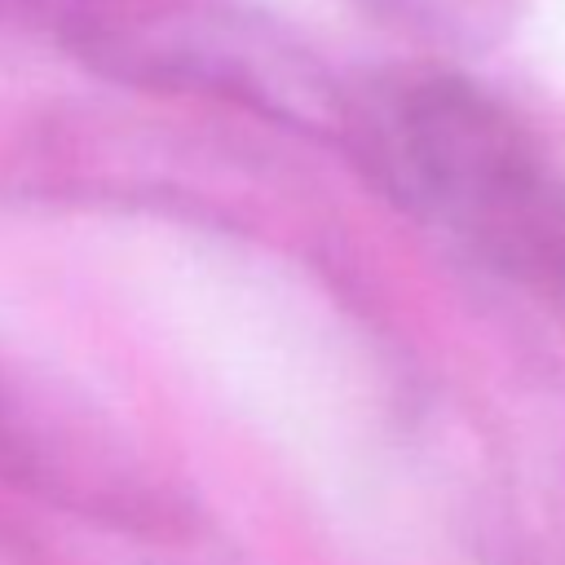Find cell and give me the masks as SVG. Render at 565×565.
<instances>
[{
  "mask_svg": "<svg viewBox=\"0 0 565 565\" xmlns=\"http://www.w3.org/2000/svg\"><path fill=\"white\" fill-rule=\"evenodd\" d=\"M366 4H375L384 18L437 44H486L512 18V0H366Z\"/></svg>",
  "mask_w": 565,
  "mask_h": 565,
  "instance_id": "obj_2",
  "label": "cell"
},
{
  "mask_svg": "<svg viewBox=\"0 0 565 565\" xmlns=\"http://www.w3.org/2000/svg\"><path fill=\"white\" fill-rule=\"evenodd\" d=\"M353 137L380 185L481 269L565 296V177L534 132L450 71L362 93Z\"/></svg>",
  "mask_w": 565,
  "mask_h": 565,
  "instance_id": "obj_1",
  "label": "cell"
}]
</instances>
